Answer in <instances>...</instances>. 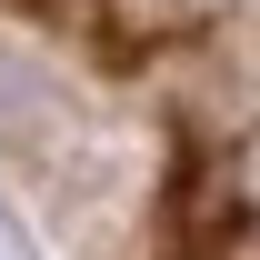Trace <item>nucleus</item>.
Wrapping results in <instances>:
<instances>
[{"mask_svg":"<svg viewBox=\"0 0 260 260\" xmlns=\"http://www.w3.org/2000/svg\"><path fill=\"white\" fill-rule=\"evenodd\" d=\"M240 230H250V200L230 190V180L180 170V190H170V250H180V260H230Z\"/></svg>","mask_w":260,"mask_h":260,"instance_id":"nucleus-1","label":"nucleus"}]
</instances>
